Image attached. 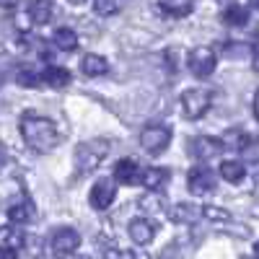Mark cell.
<instances>
[{"label":"cell","instance_id":"obj_20","mask_svg":"<svg viewBox=\"0 0 259 259\" xmlns=\"http://www.w3.org/2000/svg\"><path fill=\"white\" fill-rule=\"evenodd\" d=\"M239 150H241V158H244V161L259 163V135H254V138H241Z\"/></svg>","mask_w":259,"mask_h":259},{"label":"cell","instance_id":"obj_9","mask_svg":"<svg viewBox=\"0 0 259 259\" xmlns=\"http://www.w3.org/2000/svg\"><path fill=\"white\" fill-rule=\"evenodd\" d=\"M80 246V233L75 228H57L52 236V251L57 256H68Z\"/></svg>","mask_w":259,"mask_h":259},{"label":"cell","instance_id":"obj_22","mask_svg":"<svg viewBox=\"0 0 259 259\" xmlns=\"http://www.w3.org/2000/svg\"><path fill=\"white\" fill-rule=\"evenodd\" d=\"M104 259H133V251L124 249L119 241H101Z\"/></svg>","mask_w":259,"mask_h":259},{"label":"cell","instance_id":"obj_29","mask_svg":"<svg viewBox=\"0 0 259 259\" xmlns=\"http://www.w3.org/2000/svg\"><path fill=\"white\" fill-rule=\"evenodd\" d=\"M251 65H254V70H259V39L254 41V45H251Z\"/></svg>","mask_w":259,"mask_h":259},{"label":"cell","instance_id":"obj_27","mask_svg":"<svg viewBox=\"0 0 259 259\" xmlns=\"http://www.w3.org/2000/svg\"><path fill=\"white\" fill-rule=\"evenodd\" d=\"M41 83V75L34 70H21L18 73V85H26V89H34V85Z\"/></svg>","mask_w":259,"mask_h":259},{"label":"cell","instance_id":"obj_21","mask_svg":"<svg viewBox=\"0 0 259 259\" xmlns=\"http://www.w3.org/2000/svg\"><path fill=\"white\" fill-rule=\"evenodd\" d=\"M223 21L228 26H246V21H249V11L244 6H228L223 11Z\"/></svg>","mask_w":259,"mask_h":259},{"label":"cell","instance_id":"obj_35","mask_svg":"<svg viewBox=\"0 0 259 259\" xmlns=\"http://www.w3.org/2000/svg\"><path fill=\"white\" fill-rule=\"evenodd\" d=\"M254 256H256V259H259V241H256V244H254Z\"/></svg>","mask_w":259,"mask_h":259},{"label":"cell","instance_id":"obj_12","mask_svg":"<svg viewBox=\"0 0 259 259\" xmlns=\"http://www.w3.org/2000/svg\"><path fill=\"white\" fill-rule=\"evenodd\" d=\"M114 182L127 184V187L143 182V171H140L138 161H135V158H122V161H117V166H114Z\"/></svg>","mask_w":259,"mask_h":259},{"label":"cell","instance_id":"obj_36","mask_svg":"<svg viewBox=\"0 0 259 259\" xmlns=\"http://www.w3.org/2000/svg\"><path fill=\"white\" fill-rule=\"evenodd\" d=\"M68 3H73V6H80V3H85V0H68Z\"/></svg>","mask_w":259,"mask_h":259},{"label":"cell","instance_id":"obj_11","mask_svg":"<svg viewBox=\"0 0 259 259\" xmlns=\"http://www.w3.org/2000/svg\"><path fill=\"white\" fill-rule=\"evenodd\" d=\"M202 218V207L194 205V202H179L168 210V221L171 223H179V226H192Z\"/></svg>","mask_w":259,"mask_h":259},{"label":"cell","instance_id":"obj_30","mask_svg":"<svg viewBox=\"0 0 259 259\" xmlns=\"http://www.w3.org/2000/svg\"><path fill=\"white\" fill-rule=\"evenodd\" d=\"M0 259H18L16 249H0Z\"/></svg>","mask_w":259,"mask_h":259},{"label":"cell","instance_id":"obj_5","mask_svg":"<svg viewBox=\"0 0 259 259\" xmlns=\"http://www.w3.org/2000/svg\"><path fill=\"white\" fill-rule=\"evenodd\" d=\"M210 104H212V96L205 89H192V91L182 94V109H184V117H189V119L205 117L207 109H210Z\"/></svg>","mask_w":259,"mask_h":259},{"label":"cell","instance_id":"obj_18","mask_svg":"<svg viewBox=\"0 0 259 259\" xmlns=\"http://www.w3.org/2000/svg\"><path fill=\"white\" fill-rule=\"evenodd\" d=\"M168 177H171V171H168V168L150 166L148 171H143V184H145L150 192H156V189H161V187L168 182Z\"/></svg>","mask_w":259,"mask_h":259},{"label":"cell","instance_id":"obj_8","mask_svg":"<svg viewBox=\"0 0 259 259\" xmlns=\"http://www.w3.org/2000/svg\"><path fill=\"white\" fill-rule=\"evenodd\" d=\"M117 197V187L112 179H99L94 187H91V194H89V202L94 210H106Z\"/></svg>","mask_w":259,"mask_h":259},{"label":"cell","instance_id":"obj_31","mask_svg":"<svg viewBox=\"0 0 259 259\" xmlns=\"http://www.w3.org/2000/svg\"><path fill=\"white\" fill-rule=\"evenodd\" d=\"M18 0H0V8H16Z\"/></svg>","mask_w":259,"mask_h":259},{"label":"cell","instance_id":"obj_1","mask_svg":"<svg viewBox=\"0 0 259 259\" xmlns=\"http://www.w3.org/2000/svg\"><path fill=\"white\" fill-rule=\"evenodd\" d=\"M21 138L26 140V145L36 153H50L57 145L60 135L52 119L39 117V114H24L21 117Z\"/></svg>","mask_w":259,"mask_h":259},{"label":"cell","instance_id":"obj_17","mask_svg":"<svg viewBox=\"0 0 259 259\" xmlns=\"http://www.w3.org/2000/svg\"><path fill=\"white\" fill-rule=\"evenodd\" d=\"M41 80L50 83L52 89H65L70 83V70L68 68H60V65H50V68L41 73Z\"/></svg>","mask_w":259,"mask_h":259},{"label":"cell","instance_id":"obj_25","mask_svg":"<svg viewBox=\"0 0 259 259\" xmlns=\"http://www.w3.org/2000/svg\"><path fill=\"white\" fill-rule=\"evenodd\" d=\"M202 218H207V221H212V223H228L231 221V212L228 210H223V207H202Z\"/></svg>","mask_w":259,"mask_h":259},{"label":"cell","instance_id":"obj_23","mask_svg":"<svg viewBox=\"0 0 259 259\" xmlns=\"http://www.w3.org/2000/svg\"><path fill=\"white\" fill-rule=\"evenodd\" d=\"M26 236L16 228H0V249H18Z\"/></svg>","mask_w":259,"mask_h":259},{"label":"cell","instance_id":"obj_14","mask_svg":"<svg viewBox=\"0 0 259 259\" xmlns=\"http://www.w3.org/2000/svg\"><path fill=\"white\" fill-rule=\"evenodd\" d=\"M127 233L135 244H148L156 236V223H150L148 218H133L127 226Z\"/></svg>","mask_w":259,"mask_h":259},{"label":"cell","instance_id":"obj_7","mask_svg":"<svg viewBox=\"0 0 259 259\" xmlns=\"http://www.w3.org/2000/svg\"><path fill=\"white\" fill-rule=\"evenodd\" d=\"M223 140L221 138H207V135H200V138H192L189 140V153L197 158V161H210L215 156L223 153Z\"/></svg>","mask_w":259,"mask_h":259},{"label":"cell","instance_id":"obj_3","mask_svg":"<svg viewBox=\"0 0 259 259\" xmlns=\"http://www.w3.org/2000/svg\"><path fill=\"white\" fill-rule=\"evenodd\" d=\"M168 143H171V127L166 124H148L140 133V145L150 156H161L168 148Z\"/></svg>","mask_w":259,"mask_h":259},{"label":"cell","instance_id":"obj_26","mask_svg":"<svg viewBox=\"0 0 259 259\" xmlns=\"http://www.w3.org/2000/svg\"><path fill=\"white\" fill-rule=\"evenodd\" d=\"M94 11L99 16H114L119 11V0H94Z\"/></svg>","mask_w":259,"mask_h":259},{"label":"cell","instance_id":"obj_33","mask_svg":"<svg viewBox=\"0 0 259 259\" xmlns=\"http://www.w3.org/2000/svg\"><path fill=\"white\" fill-rule=\"evenodd\" d=\"M62 259H91V256H83V254H75V251H73V254H68V256H62Z\"/></svg>","mask_w":259,"mask_h":259},{"label":"cell","instance_id":"obj_4","mask_svg":"<svg viewBox=\"0 0 259 259\" xmlns=\"http://www.w3.org/2000/svg\"><path fill=\"white\" fill-rule=\"evenodd\" d=\"M187 187H189L192 194L202 197V194L215 192V187H218V179H215V174H212V168H210V166L197 163V166H192V168H189V174H187Z\"/></svg>","mask_w":259,"mask_h":259},{"label":"cell","instance_id":"obj_19","mask_svg":"<svg viewBox=\"0 0 259 259\" xmlns=\"http://www.w3.org/2000/svg\"><path fill=\"white\" fill-rule=\"evenodd\" d=\"M244 174H246V168H244L241 161H223L221 163V177L231 184H239L244 179Z\"/></svg>","mask_w":259,"mask_h":259},{"label":"cell","instance_id":"obj_13","mask_svg":"<svg viewBox=\"0 0 259 259\" xmlns=\"http://www.w3.org/2000/svg\"><path fill=\"white\" fill-rule=\"evenodd\" d=\"M52 13H55V3H52V0H29L26 16H29L31 24H36V26L50 24Z\"/></svg>","mask_w":259,"mask_h":259},{"label":"cell","instance_id":"obj_28","mask_svg":"<svg viewBox=\"0 0 259 259\" xmlns=\"http://www.w3.org/2000/svg\"><path fill=\"white\" fill-rule=\"evenodd\" d=\"M138 205H140V210H158L161 197L158 194H143V197L138 200Z\"/></svg>","mask_w":259,"mask_h":259},{"label":"cell","instance_id":"obj_16","mask_svg":"<svg viewBox=\"0 0 259 259\" xmlns=\"http://www.w3.org/2000/svg\"><path fill=\"white\" fill-rule=\"evenodd\" d=\"M52 45H55L57 50H62V52H73V50L78 47V34H75L73 29H68V26H60V29L52 34Z\"/></svg>","mask_w":259,"mask_h":259},{"label":"cell","instance_id":"obj_32","mask_svg":"<svg viewBox=\"0 0 259 259\" xmlns=\"http://www.w3.org/2000/svg\"><path fill=\"white\" fill-rule=\"evenodd\" d=\"M254 117L259 119V91H256V96H254Z\"/></svg>","mask_w":259,"mask_h":259},{"label":"cell","instance_id":"obj_24","mask_svg":"<svg viewBox=\"0 0 259 259\" xmlns=\"http://www.w3.org/2000/svg\"><path fill=\"white\" fill-rule=\"evenodd\" d=\"M161 6L174 16H187L192 11V0H161Z\"/></svg>","mask_w":259,"mask_h":259},{"label":"cell","instance_id":"obj_2","mask_svg":"<svg viewBox=\"0 0 259 259\" xmlns=\"http://www.w3.org/2000/svg\"><path fill=\"white\" fill-rule=\"evenodd\" d=\"M112 150V143L106 138H96V140H89L78 145L75 150V166H78V174H89V171H94L106 156H109Z\"/></svg>","mask_w":259,"mask_h":259},{"label":"cell","instance_id":"obj_34","mask_svg":"<svg viewBox=\"0 0 259 259\" xmlns=\"http://www.w3.org/2000/svg\"><path fill=\"white\" fill-rule=\"evenodd\" d=\"M249 6H251V8H256V11H259V0H249Z\"/></svg>","mask_w":259,"mask_h":259},{"label":"cell","instance_id":"obj_15","mask_svg":"<svg viewBox=\"0 0 259 259\" xmlns=\"http://www.w3.org/2000/svg\"><path fill=\"white\" fill-rule=\"evenodd\" d=\"M80 70H83V75H89V78H99V75L109 73V62H106L101 55H85L80 60Z\"/></svg>","mask_w":259,"mask_h":259},{"label":"cell","instance_id":"obj_6","mask_svg":"<svg viewBox=\"0 0 259 259\" xmlns=\"http://www.w3.org/2000/svg\"><path fill=\"white\" fill-rule=\"evenodd\" d=\"M187 65H189V70L197 78H207V75H212L215 65H218V57H215V52L210 47H197V50L189 52V62Z\"/></svg>","mask_w":259,"mask_h":259},{"label":"cell","instance_id":"obj_10","mask_svg":"<svg viewBox=\"0 0 259 259\" xmlns=\"http://www.w3.org/2000/svg\"><path fill=\"white\" fill-rule=\"evenodd\" d=\"M8 221L13 226H26L34 221V202L26 194H18V197L8 205Z\"/></svg>","mask_w":259,"mask_h":259}]
</instances>
